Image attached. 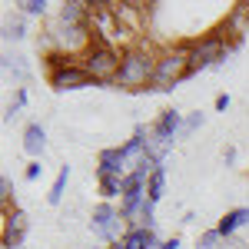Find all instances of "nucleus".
I'll return each instance as SVG.
<instances>
[{"mask_svg": "<svg viewBox=\"0 0 249 249\" xmlns=\"http://www.w3.org/2000/svg\"><path fill=\"white\" fill-rule=\"evenodd\" d=\"M156 77V57L146 47H126L123 50V63L116 73V87L123 90H150Z\"/></svg>", "mask_w": 249, "mask_h": 249, "instance_id": "obj_1", "label": "nucleus"}, {"mask_svg": "<svg viewBox=\"0 0 249 249\" xmlns=\"http://www.w3.org/2000/svg\"><path fill=\"white\" fill-rule=\"evenodd\" d=\"M186 77H193L190 73V43L186 47H170V50H163L156 57V77L150 83V90L166 93V90H173L179 80H186Z\"/></svg>", "mask_w": 249, "mask_h": 249, "instance_id": "obj_2", "label": "nucleus"}, {"mask_svg": "<svg viewBox=\"0 0 249 249\" xmlns=\"http://www.w3.org/2000/svg\"><path fill=\"white\" fill-rule=\"evenodd\" d=\"M83 70L96 80V83H116V73H120V63H123V53L116 47H107V43H93L87 53H83Z\"/></svg>", "mask_w": 249, "mask_h": 249, "instance_id": "obj_3", "label": "nucleus"}, {"mask_svg": "<svg viewBox=\"0 0 249 249\" xmlns=\"http://www.w3.org/2000/svg\"><path fill=\"white\" fill-rule=\"evenodd\" d=\"M230 53V43L223 40V34H210V37L190 43V73L203 70V67H213L216 60H223Z\"/></svg>", "mask_w": 249, "mask_h": 249, "instance_id": "obj_4", "label": "nucleus"}, {"mask_svg": "<svg viewBox=\"0 0 249 249\" xmlns=\"http://www.w3.org/2000/svg\"><path fill=\"white\" fill-rule=\"evenodd\" d=\"M90 230H93V236H100L103 243H120L123 236H120V230H123V213L113 210L110 203H100L93 210V216H90Z\"/></svg>", "mask_w": 249, "mask_h": 249, "instance_id": "obj_5", "label": "nucleus"}, {"mask_svg": "<svg viewBox=\"0 0 249 249\" xmlns=\"http://www.w3.org/2000/svg\"><path fill=\"white\" fill-rule=\"evenodd\" d=\"M96 80L83 70V63L77 67H67V70H57V73H50V87L57 90V93H67V90H83V87H93Z\"/></svg>", "mask_w": 249, "mask_h": 249, "instance_id": "obj_6", "label": "nucleus"}, {"mask_svg": "<svg viewBox=\"0 0 249 249\" xmlns=\"http://www.w3.org/2000/svg\"><path fill=\"white\" fill-rule=\"evenodd\" d=\"M27 239V216L20 210L3 216V249H20Z\"/></svg>", "mask_w": 249, "mask_h": 249, "instance_id": "obj_7", "label": "nucleus"}, {"mask_svg": "<svg viewBox=\"0 0 249 249\" xmlns=\"http://www.w3.org/2000/svg\"><path fill=\"white\" fill-rule=\"evenodd\" d=\"M179 130H183V116L176 113V110H163V113L156 116V123H153V136H150V140L173 146V136L179 133Z\"/></svg>", "mask_w": 249, "mask_h": 249, "instance_id": "obj_8", "label": "nucleus"}, {"mask_svg": "<svg viewBox=\"0 0 249 249\" xmlns=\"http://www.w3.org/2000/svg\"><path fill=\"white\" fill-rule=\"evenodd\" d=\"M126 156H123V150L120 146H110V150H103L100 153V166H96V176H126Z\"/></svg>", "mask_w": 249, "mask_h": 249, "instance_id": "obj_9", "label": "nucleus"}, {"mask_svg": "<svg viewBox=\"0 0 249 249\" xmlns=\"http://www.w3.org/2000/svg\"><path fill=\"white\" fill-rule=\"evenodd\" d=\"M120 243H123V249H160L156 230H146V226H130Z\"/></svg>", "mask_w": 249, "mask_h": 249, "instance_id": "obj_10", "label": "nucleus"}, {"mask_svg": "<svg viewBox=\"0 0 249 249\" xmlns=\"http://www.w3.org/2000/svg\"><path fill=\"white\" fill-rule=\"evenodd\" d=\"M246 223H249V210H246V206H239V210L226 213V216L219 219V226H216V230H219L223 239H232V232L239 230V226H246Z\"/></svg>", "mask_w": 249, "mask_h": 249, "instance_id": "obj_11", "label": "nucleus"}, {"mask_svg": "<svg viewBox=\"0 0 249 249\" xmlns=\"http://www.w3.org/2000/svg\"><path fill=\"white\" fill-rule=\"evenodd\" d=\"M43 146H47V133H43V126L40 123H30L27 130H23V150L30 156H40L43 153Z\"/></svg>", "mask_w": 249, "mask_h": 249, "instance_id": "obj_12", "label": "nucleus"}, {"mask_svg": "<svg viewBox=\"0 0 249 249\" xmlns=\"http://www.w3.org/2000/svg\"><path fill=\"white\" fill-rule=\"evenodd\" d=\"M163 193H166V170L160 166V170L150 176V183H146V199H150V203L156 206V203L163 199Z\"/></svg>", "mask_w": 249, "mask_h": 249, "instance_id": "obj_13", "label": "nucleus"}, {"mask_svg": "<svg viewBox=\"0 0 249 249\" xmlns=\"http://www.w3.org/2000/svg\"><path fill=\"white\" fill-rule=\"evenodd\" d=\"M67 179H70V166H60L57 179H53V186H50V193H47V199L57 206L60 199H63V190H67Z\"/></svg>", "mask_w": 249, "mask_h": 249, "instance_id": "obj_14", "label": "nucleus"}, {"mask_svg": "<svg viewBox=\"0 0 249 249\" xmlns=\"http://www.w3.org/2000/svg\"><path fill=\"white\" fill-rule=\"evenodd\" d=\"M96 179H100V193H103L107 199H113V196H123V186H120L123 179H120V176H96Z\"/></svg>", "mask_w": 249, "mask_h": 249, "instance_id": "obj_15", "label": "nucleus"}, {"mask_svg": "<svg viewBox=\"0 0 249 249\" xmlns=\"http://www.w3.org/2000/svg\"><path fill=\"white\" fill-rule=\"evenodd\" d=\"M226 246V239L219 236V230H206L199 236V249H223Z\"/></svg>", "mask_w": 249, "mask_h": 249, "instance_id": "obj_16", "label": "nucleus"}, {"mask_svg": "<svg viewBox=\"0 0 249 249\" xmlns=\"http://www.w3.org/2000/svg\"><path fill=\"white\" fill-rule=\"evenodd\" d=\"M199 126H203V113H190L186 120H183V130H179V136H193Z\"/></svg>", "mask_w": 249, "mask_h": 249, "instance_id": "obj_17", "label": "nucleus"}, {"mask_svg": "<svg viewBox=\"0 0 249 249\" xmlns=\"http://www.w3.org/2000/svg\"><path fill=\"white\" fill-rule=\"evenodd\" d=\"M20 7H23V14H30V17H43V14H47V0H23Z\"/></svg>", "mask_w": 249, "mask_h": 249, "instance_id": "obj_18", "label": "nucleus"}, {"mask_svg": "<svg viewBox=\"0 0 249 249\" xmlns=\"http://www.w3.org/2000/svg\"><path fill=\"white\" fill-rule=\"evenodd\" d=\"M23 103H27V90L20 87V90H17V96H14V103L7 107V113H3V120H14V116L20 113V107H23Z\"/></svg>", "mask_w": 249, "mask_h": 249, "instance_id": "obj_19", "label": "nucleus"}, {"mask_svg": "<svg viewBox=\"0 0 249 249\" xmlns=\"http://www.w3.org/2000/svg\"><path fill=\"white\" fill-rule=\"evenodd\" d=\"M3 30H7V34H3L7 40H20L23 34H27V30H23V20H20V17H17V20H10V23H7Z\"/></svg>", "mask_w": 249, "mask_h": 249, "instance_id": "obj_20", "label": "nucleus"}, {"mask_svg": "<svg viewBox=\"0 0 249 249\" xmlns=\"http://www.w3.org/2000/svg\"><path fill=\"white\" fill-rule=\"evenodd\" d=\"M0 196H3V206H7V213H10V196H14V186H10V179H7V176L0 179Z\"/></svg>", "mask_w": 249, "mask_h": 249, "instance_id": "obj_21", "label": "nucleus"}, {"mask_svg": "<svg viewBox=\"0 0 249 249\" xmlns=\"http://www.w3.org/2000/svg\"><path fill=\"white\" fill-rule=\"evenodd\" d=\"M40 173H43V166H40L37 160H34V163H30V166H27V173H23V176H27V179H30V183H34V179H40Z\"/></svg>", "mask_w": 249, "mask_h": 249, "instance_id": "obj_22", "label": "nucleus"}, {"mask_svg": "<svg viewBox=\"0 0 249 249\" xmlns=\"http://www.w3.org/2000/svg\"><path fill=\"white\" fill-rule=\"evenodd\" d=\"M160 249H179V236H173L166 243H160Z\"/></svg>", "mask_w": 249, "mask_h": 249, "instance_id": "obj_23", "label": "nucleus"}, {"mask_svg": "<svg viewBox=\"0 0 249 249\" xmlns=\"http://www.w3.org/2000/svg\"><path fill=\"white\" fill-rule=\"evenodd\" d=\"M226 107H230V96L219 93V96H216V110H226Z\"/></svg>", "mask_w": 249, "mask_h": 249, "instance_id": "obj_24", "label": "nucleus"}, {"mask_svg": "<svg viewBox=\"0 0 249 249\" xmlns=\"http://www.w3.org/2000/svg\"><path fill=\"white\" fill-rule=\"evenodd\" d=\"M110 249H123V243H113V246H110Z\"/></svg>", "mask_w": 249, "mask_h": 249, "instance_id": "obj_25", "label": "nucleus"}]
</instances>
